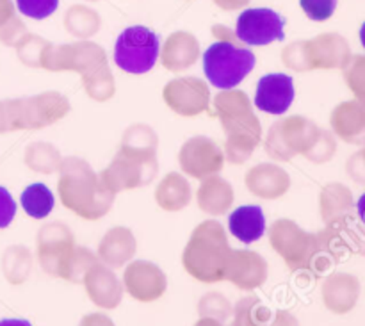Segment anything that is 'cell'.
I'll list each match as a JSON object with an SVG mask.
<instances>
[{
	"mask_svg": "<svg viewBox=\"0 0 365 326\" xmlns=\"http://www.w3.org/2000/svg\"><path fill=\"white\" fill-rule=\"evenodd\" d=\"M232 250L217 223L209 221L195 230L184 252V266L202 282H220L225 278Z\"/></svg>",
	"mask_w": 365,
	"mask_h": 326,
	"instance_id": "1",
	"label": "cell"
},
{
	"mask_svg": "<svg viewBox=\"0 0 365 326\" xmlns=\"http://www.w3.org/2000/svg\"><path fill=\"white\" fill-rule=\"evenodd\" d=\"M257 57L252 50L232 41H216L203 54V71L217 89H234L255 68Z\"/></svg>",
	"mask_w": 365,
	"mask_h": 326,
	"instance_id": "2",
	"label": "cell"
},
{
	"mask_svg": "<svg viewBox=\"0 0 365 326\" xmlns=\"http://www.w3.org/2000/svg\"><path fill=\"white\" fill-rule=\"evenodd\" d=\"M159 49V38L155 32L143 25H134L118 36L114 61L127 73L143 75L155 66Z\"/></svg>",
	"mask_w": 365,
	"mask_h": 326,
	"instance_id": "3",
	"label": "cell"
},
{
	"mask_svg": "<svg viewBox=\"0 0 365 326\" xmlns=\"http://www.w3.org/2000/svg\"><path fill=\"white\" fill-rule=\"evenodd\" d=\"M285 18L267 7L246 9L239 14L235 24V36L239 41L250 46H264L285 38Z\"/></svg>",
	"mask_w": 365,
	"mask_h": 326,
	"instance_id": "4",
	"label": "cell"
},
{
	"mask_svg": "<svg viewBox=\"0 0 365 326\" xmlns=\"http://www.w3.org/2000/svg\"><path fill=\"white\" fill-rule=\"evenodd\" d=\"M294 81L291 75L269 73L264 75L257 84L255 106L257 109L269 114L287 113L289 107L294 102Z\"/></svg>",
	"mask_w": 365,
	"mask_h": 326,
	"instance_id": "5",
	"label": "cell"
},
{
	"mask_svg": "<svg viewBox=\"0 0 365 326\" xmlns=\"http://www.w3.org/2000/svg\"><path fill=\"white\" fill-rule=\"evenodd\" d=\"M123 282L125 289L139 302H152L166 291V277L163 271L155 264L145 260L130 264L125 271Z\"/></svg>",
	"mask_w": 365,
	"mask_h": 326,
	"instance_id": "6",
	"label": "cell"
},
{
	"mask_svg": "<svg viewBox=\"0 0 365 326\" xmlns=\"http://www.w3.org/2000/svg\"><path fill=\"white\" fill-rule=\"evenodd\" d=\"M225 278L239 289L252 291L264 284L267 278V264L259 253L253 252H232L228 257Z\"/></svg>",
	"mask_w": 365,
	"mask_h": 326,
	"instance_id": "7",
	"label": "cell"
},
{
	"mask_svg": "<svg viewBox=\"0 0 365 326\" xmlns=\"http://www.w3.org/2000/svg\"><path fill=\"white\" fill-rule=\"evenodd\" d=\"M43 234L39 243V259H41L43 270L52 277H59L61 266L73 250L70 230H66L61 225H50Z\"/></svg>",
	"mask_w": 365,
	"mask_h": 326,
	"instance_id": "8",
	"label": "cell"
},
{
	"mask_svg": "<svg viewBox=\"0 0 365 326\" xmlns=\"http://www.w3.org/2000/svg\"><path fill=\"white\" fill-rule=\"evenodd\" d=\"M360 296L359 278L348 273H335L324 280V305L335 314H346L356 305Z\"/></svg>",
	"mask_w": 365,
	"mask_h": 326,
	"instance_id": "9",
	"label": "cell"
},
{
	"mask_svg": "<svg viewBox=\"0 0 365 326\" xmlns=\"http://www.w3.org/2000/svg\"><path fill=\"white\" fill-rule=\"evenodd\" d=\"M84 284L86 289H88L89 298H91L93 303H96L98 307H103V309H114V307L120 305L123 289H121L120 282L114 277L113 271H109L107 268L95 264V266L86 273Z\"/></svg>",
	"mask_w": 365,
	"mask_h": 326,
	"instance_id": "10",
	"label": "cell"
},
{
	"mask_svg": "<svg viewBox=\"0 0 365 326\" xmlns=\"http://www.w3.org/2000/svg\"><path fill=\"white\" fill-rule=\"evenodd\" d=\"M331 127L344 141L365 145V103L353 100L335 107L331 114Z\"/></svg>",
	"mask_w": 365,
	"mask_h": 326,
	"instance_id": "11",
	"label": "cell"
},
{
	"mask_svg": "<svg viewBox=\"0 0 365 326\" xmlns=\"http://www.w3.org/2000/svg\"><path fill=\"white\" fill-rule=\"evenodd\" d=\"M228 228L232 235L245 245L259 241L266 232V218L259 205H242L228 218Z\"/></svg>",
	"mask_w": 365,
	"mask_h": 326,
	"instance_id": "12",
	"label": "cell"
},
{
	"mask_svg": "<svg viewBox=\"0 0 365 326\" xmlns=\"http://www.w3.org/2000/svg\"><path fill=\"white\" fill-rule=\"evenodd\" d=\"M353 207H355L353 195L346 185L330 184L324 188L321 195V209H323V218L328 227L348 221L353 214Z\"/></svg>",
	"mask_w": 365,
	"mask_h": 326,
	"instance_id": "13",
	"label": "cell"
},
{
	"mask_svg": "<svg viewBox=\"0 0 365 326\" xmlns=\"http://www.w3.org/2000/svg\"><path fill=\"white\" fill-rule=\"evenodd\" d=\"M134 238L128 234V230H113L106 235V239L100 245V257L109 266L118 268L123 266L125 263L132 259L134 255Z\"/></svg>",
	"mask_w": 365,
	"mask_h": 326,
	"instance_id": "14",
	"label": "cell"
},
{
	"mask_svg": "<svg viewBox=\"0 0 365 326\" xmlns=\"http://www.w3.org/2000/svg\"><path fill=\"white\" fill-rule=\"evenodd\" d=\"M349 56V46L341 36H323L319 39V49H317V57L314 66L323 68H344Z\"/></svg>",
	"mask_w": 365,
	"mask_h": 326,
	"instance_id": "15",
	"label": "cell"
},
{
	"mask_svg": "<svg viewBox=\"0 0 365 326\" xmlns=\"http://www.w3.org/2000/svg\"><path fill=\"white\" fill-rule=\"evenodd\" d=\"M21 207L25 213L34 220H41L46 218L53 210L56 205V198L53 193L46 188L45 184H32L21 193Z\"/></svg>",
	"mask_w": 365,
	"mask_h": 326,
	"instance_id": "16",
	"label": "cell"
},
{
	"mask_svg": "<svg viewBox=\"0 0 365 326\" xmlns=\"http://www.w3.org/2000/svg\"><path fill=\"white\" fill-rule=\"evenodd\" d=\"M269 309L264 307L257 298H245L234 309V326H269Z\"/></svg>",
	"mask_w": 365,
	"mask_h": 326,
	"instance_id": "17",
	"label": "cell"
},
{
	"mask_svg": "<svg viewBox=\"0 0 365 326\" xmlns=\"http://www.w3.org/2000/svg\"><path fill=\"white\" fill-rule=\"evenodd\" d=\"M95 264V255L89 250L73 248L61 266L59 277L68 278L71 282H81Z\"/></svg>",
	"mask_w": 365,
	"mask_h": 326,
	"instance_id": "18",
	"label": "cell"
},
{
	"mask_svg": "<svg viewBox=\"0 0 365 326\" xmlns=\"http://www.w3.org/2000/svg\"><path fill=\"white\" fill-rule=\"evenodd\" d=\"M344 77L356 100L365 103V56H355L348 61Z\"/></svg>",
	"mask_w": 365,
	"mask_h": 326,
	"instance_id": "19",
	"label": "cell"
},
{
	"mask_svg": "<svg viewBox=\"0 0 365 326\" xmlns=\"http://www.w3.org/2000/svg\"><path fill=\"white\" fill-rule=\"evenodd\" d=\"M200 316L209 317V320L216 321H227L232 314V307L225 296L217 295V292H210L202 298L198 305Z\"/></svg>",
	"mask_w": 365,
	"mask_h": 326,
	"instance_id": "20",
	"label": "cell"
},
{
	"mask_svg": "<svg viewBox=\"0 0 365 326\" xmlns=\"http://www.w3.org/2000/svg\"><path fill=\"white\" fill-rule=\"evenodd\" d=\"M59 6V0H16V7L24 16L43 20L53 14Z\"/></svg>",
	"mask_w": 365,
	"mask_h": 326,
	"instance_id": "21",
	"label": "cell"
},
{
	"mask_svg": "<svg viewBox=\"0 0 365 326\" xmlns=\"http://www.w3.org/2000/svg\"><path fill=\"white\" fill-rule=\"evenodd\" d=\"M339 0H299L302 9L314 21H327L334 16Z\"/></svg>",
	"mask_w": 365,
	"mask_h": 326,
	"instance_id": "22",
	"label": "cell"
},
{
	"mask_svg": "<svg viewBox=\"0 0 365 326\" xmlns=\"http://www.w3.org/2000/svg\"><path fill=\"white\" fill-rule=\"evenodd\" d=\"M335 146H337L335 145V139L328 132L321 131L319 138H317V141L314 143V146L310 148V152L307 156L316 161V163H327L335 153Z\"/></svg>",
	"mask_w": 365,
	"mask_h": 326,
	"instance_id": "23",
	"label": "cell"
},
{
	"mask_svg": "<svg viewBox=\"0 0 365 326\" xmlns=\"http://www.w3.org/2000/svg\"><path fill=\"white\" fill-rule=\"evenodd\" d=\"M16 216V203L6 188H0V228L9 227Z\"/></svg>",
	"mask_w": 365,
	"mask_h": 326,
	"instance_id": "24",
	"label": "cell"
},
{
	"mask_svg": "<svg viewBox=\"0 0 365 326\" xmlns=\"http://www.w3.org/2000/svg\"><path fill=\"white\" fill-rule=\"evenodd\" d=\"M348 173L359 184H365V148L351 156L348 163Z\"/></svg>",
	"mask_w": 365,
	"mask_h": 326,
	"instance_id": "25",
	"label": "cell"
},
{
	"mask_svg": "<svg viewBox=\"0 0 365 326\" xmlns=\"http://www.w3.org/2000/svg\"><path fill=\"white\" fill-rule=\"evenodd\" d=\"M269 326H299L298 320L294 316H291L289 312H284V310H278L274 314V317L271 320Z\"/></svg>",
	"mask_w": 365,
	"mask_h": 326,
	"instance_id": "26",
	"label": "cell"
},
{
	"mask_svg": "<svg viewBox=\"0 0 365 326\" xmlns=\"http://www.w3.org/2000/svg\"><path fill=\"white\" fill-rule=\"evenodd\" d=\"M81 326H114V323L102 314H89L82 320Z\"/></svg>",
	"mask_w": 365,
	"mask_h": 326,
	"instance_id": "27",
	"label": "cell"
},
{
	"mask_svg": "<svg viewBox=\"0 0 365 326\" xmlns=\"http://www.w3.org/2000/svg\"><path fill=\"white\" fill-rule=\"evenodd\" d=\"M356 214H359L360 221L365 225V193L360 196L359 202H356Z\"/></svg>",
	"mask_w": 365,
	"mask_h": 326,
	"instance_id": "28",
	"label": "cell"
},
{
	"mask_svg": "<svg viewBox=\"0 0 365 326\" xmlns=\"http://www.w3.org/2000/svg\"><path fill=\"white\" fill-rule=\"evenodd\" d=\"M0 326H32L29 321L25 320H2Z\"/></svg>",
	"mask_w": 365,
	"mask_h": 326,
	"instance_id": "29",
	"label": "cell"
},
{
	"mask_svg": "<svg viewBox=\"0 0 365 326\" xmlns=\"http://www.w3.org/2000/svg\"><path fill=\"white\" fill-rule=\"evenodd\" d=\"M195 326H223V325H221V321L209 320V317H202V320H200Z\"/></svg>",
	"mask_w": 365,
	"mask_h": 326,
	"instance_id": "30",
	"label": "cell"
},
{
	"mask_svg": "<svg viewBox=\"0 0 365 326\" xmlns=\"http://www.w3.org/2000/svg\"><path fill=\"white\" fill-rule=\"evenodd\" d=\"M360 41H362V46L365 49V21L362 27H360Z\"/></svg>",
	"mask_w": 365,
	"mask_h": 326,
	"instance_id": "31",
	"label": "cell"
}]
</instances>
